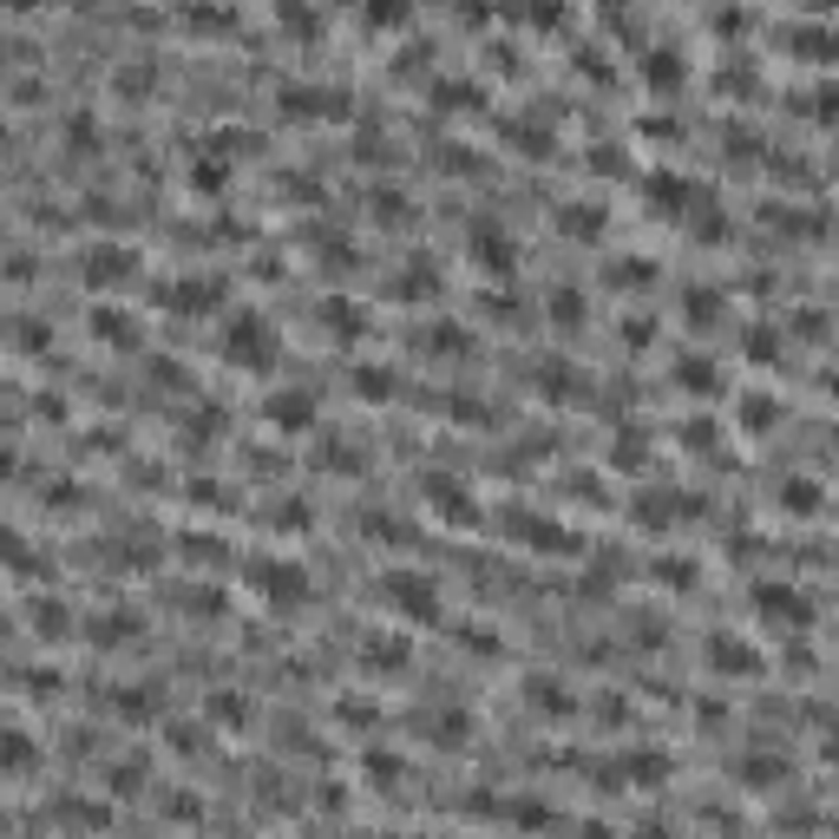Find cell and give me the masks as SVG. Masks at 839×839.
Segmentation results:
<instances>
[{
    "instance_id": "1",
    "label": "cell",
    "mask_w": 839,
    "mask_h": 839,
    "mask_svg": "<svg viewBox=\"0 0 839 839\" xmlns=\"http://www.w3.org/2000/svg\"><path fill=\"white\" fill-rule=\"evenodd\" d=\"M217 354H223V368L263 374V368H276L282 341H276V328H269V322H263L256 308H236V315L223 322V335H217Z\"/></svg>"
},
{
    "instance_id": "2",
    "label": "cell",
    "mask_w": 839,
    "mask_h": 839,
    "mask_svg": "<svg viewBox=\"0 0 839 839\" xmlns=\"http://www.w3.org/2000/svg\"><path fill=\"white\" fill-rule=\"evenodd\" d=\"M748 604H755V624L761 630H788V637L814 630V597L801 584H788V578H761Z\"/></svg>"
},
{
    "instance_id": "3",
    "label": "cell",
    "mask_w": 839,
    "mask_h": 839,
    "mask_svg": "<svg viewBox=\"0 0 839 839\" xmlns=\"http://www.w3.org/2000/svg\"><path fill=\"white\" fill-rule=\"evenodd\" d=\"M381 597H387V610H394L400 624H413V630H433V624L446 617V597H440V584H433L427 571H394V578L381 584Z\"/></svg>"
},
{
    "instance_id": "4",
    "label": "cell",
    "mask_w": 839,
    "mask_h": 839,
    "mask_svg": "<svg viewBox=\"0 0 839 839\" xmlns=\"http://www.w3.org/2000/svg\"><path fill=\"white\" fill-rule=\"evenodd\" d=\"M308 571L302 564H289V558H269V564H256V597L269 604V610H302L308 604Z\"/></svg>"
},
{
    "instance_id": "5",
    "label": "cell",
    "mask_w": 839,
    "mask_h": 839,
    "mask_svg": "<svg viewBox=\"0 0 839 839\" xmlns=\"http://www.w3.org/2000/svg\"><path fill=\"white\" fill-rule=\"evenodd\" d=\"M138 276V256L125 249V243H92L85 256H79V282L85 289H125Z\"/></svg>"
},
{
    "instance_id": "6",
    "label": "cell",
    "mask_w": 839,
    "mask_h": 839,
    "mask_svg": "<svg viewBox=\"0 0 839 839\" xmlns=\"http://www.w3.org/2000/svg\"><path fill=\"white\" fill-rule=\"evenodd\" d=\"M223 276H184V282H171L164 289V308L171 315H210V308H223Z\"/></svg>"
},
{
    "instance_id": "7",
    "label": "cell",
    "mask_w": 839,
    "mask_h": 839,
    "mask_svg": "<svg viewBox=\"0 0 839 839\" xmlns=\"http://www.w3.org/2000/svg\"><path fill=\"white\" fill-rule=\"evenodd\" d=\"M709 669H715V676H742V683H748V676H761V650H755V643H742V637H729V630H715V637H709Z\"/></svg>"
},
{
    "instance_id": "8",
    "label": "cell",
    "mask_w": 839,
    "mask_h": 839,
    "mask_svg": "<svg viewBox=\"0 0 839 839\" xmlns=\"http://www.w3.org/2000/svg\"><path fill=\"white\" fill-rule=\"evenodd\" d=\"M263 413H269L276 433H308V427H315V394H308V387H282V394H269Z\"/></svg>"
},
{
    "instance_id": "9",
    "label": "cell",
    "mask_w": 839,
    "mask_h": 839,
    "mask_svg": "<svg viewBox=\"0 0 839 839\" xmlns=\"http://www.w3.org/2000/svg\"><path fill=\"white\" fill-rule=\"evenodd\" d=\"M33 768H39V742L26 729H7L0 735V781H26Z\"/></svg>"
},
{
    "instance_id": "10",
    "label": "cell",
    "mask_w": 839,
    "mask_h": 839,
    "mask_svg": "<svg viewBox=\"0 0 839 839\" xmlns=\"http://www.w3.org/2000/svg\"><path fill=\"white\" fill-rule=\"evenodd\" d=\"M427 505L446 518V525H473L479 518V505H473V492H459L453 479H427Z\"/></svg>"
},
{
    "instance_id": "11",
    "label": "cell",
    "mask_w": 839,
    "mask_h": 839,
    "mask_svg": "<svg viewBox=\"0 0 839 839\" xmlns=\"http://www.w3.org/2000/svg\"><path fill=\"white\" fill-rule=\"evenodd\" d=\"M92 341H105V348H138V322H131L125 308L98 302V308H92Z\"/></svg>"
},
{
    "instance_id": "12",
    "label": "cell",
    "mask_w": 839,
    "mask_h": 839,
    "mask_svg": "<svg viewBox=\"0 0 839 839\" xmlns=\"http://www.w3.org/2000/svg\"><path fill=\"white\" fill-rule=\"evenodd\" d=\"M650 203H656L663 217H689L683 203H696V184L676 177V171H656V177H650Z\"/></svg>"
},
{
    "instance_id": "13",
    "label": "cell",
    "mask_w": 839,
    "mask_h": 839,
    "mask_svg": "<svg viewBox=\"0 0 839 839\" xmlns=\"http://www.w3.org/2000/svg\"><path fill=\"white\" fill-rule=\"evenodd\" d=\"M92 643L98 650H131L138 643V617L131 610H98L92 617Z\"/></svg>"
},
{
    "instance_id": "14",
    "label": "cell",
    "mask_w": 839,
    "mask_h": 839,
    "mask_svg": "<svg viewBox=\"0 0 839 839\" xmlns=\"http://www.w3.org/2000/svg\"><path fill=\"white\" fill-rule=\"evenodd\" d=\"M466 249H473L486 269H505V263H512V236H505L499 223H479V230L466 236Z\"/></svg>"
},
{
    "instance_id": "15",
    "label": "cell",
    "mask_w": 839,
    "mask_h": 839,
    "mask_svg": "<svg viewBox=\"0 0 839 839\" xmlns=\"http://www.w3.org/2000/svg\"><path fill=\"white\" fill-rule=\"evenodd\" d=\"M282 105H289V118H335V92H322V85H289Z\"/></svg>"
},
{
    "instance_id": "16",
    "label": "cell",
    "mask_w": 839,
    "mask_h": 839,
    "mask_svg": "<svg viewBox=\"0 0 839 839\" xmlns=\"http://www.w3.org/2000/svg\"><path fill=\"white\" fill-rule=\"evenodd\" d=\"M33 637H39V643H59V637H72V610L39 597V604H33Z\"/></svg>"
},
{
    "instance_id": "17",
    "label": "cell",
    "mask_w": 839,
    "mask_h": 839,
    "mask_svg": "<svg viewBox=\"0 0 839 839\" xmlns=\"http://www.w3.org/2000/svg\"><path fill=\"white\" fill-rule=\"evenodd\" d=\"M354 400H394V374L381 368V361H368V368H354Z\"/></svg>"
},
{
    "instance_id": "18",
    "label": "cell",
    "mask_w": 839,
    "mask_h": 839,
    "mask_svg": "<svg viewBox=\"0 0 839 839\" xmlns=\"http://www.w3.org/2000/svg\"><path fill=\"white\" fill-rule=\"evenodd\" d=\"M112 715H118V722H151V715H158V696H151V689H118V696H112Z\"/></svg>"
},
{
    "instance_id": "19",
    "label": "cell",
    "mask_w": 839,
    "mask_h": 839,
    "mask_svg": "<svg viewBox=\"0 0 839 839\" xmlns=\"http://www.w3.org/2000/svg\"><path fill=\"white\" fill-rule=\"evenodd\" d=\"M407 13H413V0H368V7H361V20H368L374 33H394V26H407Z\"/></svg>"
},
{
    "instance_id": "20",
    "label": "cell",
    "mask_w": 839,
    "mask_h": 839,
    "mask_svg": "<svg viewBox=\"0 0 839 839\" xmlns=\"http://www.w3.org/2000/svg\"><path fill=\"white\" fill-rule=\"evenodd\" d=\"M676 381H683L689 394H715V387H722V374H715V361H702V354H689V361L676 368Z\"/></svg>"
},
{
    "instance_id": "21",
    "label": "cell",
    "mask_w": 839,
    "mask_h": 839,
    "mask_svg": "<svg viewBox=\"0 0 839 839\" xmlns=\"http://www.w3.org/2000/svg\"><path fill=\"white\" fill-rule=\"evenodd\" d=\"M105 788H112L118 801H131V794L144 788V761H105Z\"/></svg>"
},
{
    "instance_id": "22",
    "label": "cell",
    "mask_w": 839,
    "mask_h": 839,
    "mask_svg": "<svg viewBox=\"0 0 839 839\" xmlns=\"http://www.w3.org/2000/svg\"><path fill=\"white\" fill-rule=\"evenodd\" d=\"M610 282H617V289H650L656 269H650V256H624V263L610 269Z\"/></svg>"
},
{
    "instance_id": "23",
    "label": "cell",
    "mask_w": 839,
    "mask_h": 839,
    "mask_svg": "<svg viewBox=\"0 0 839 839\" xmlns=\"http://www.w3.org/2000/svg\"><path fill=\"white\" fill-rule=\"evenodd\" d=\"M328 328H335V341H354L368 322H361V308H354V302H328Z\"/></svg>"
},
{
    "instance_id": "24",
    "label": "cell",
    "mask_w": 839,
    "mask_h": 839,
    "mask_svg": "<svg viewBox=\"0 0 839 839\" xmlns=\"http://www.w3.org/2000/svg\"><path fill=\"white\" fill-rule=\"evenodd\" d=\"M558 223H564V236H597V230H604V217H597L591 203H571Z\"/></svg>"
},
{
    "instance_id": "25",
    "label": "cell",
    "mask_w": 839,
    "mask_h": 839,
    "mask_svg": "<svg viewBox=\"0 0 839 839\" xmlns=\"http://www.w3.org/2000/svg\"><path fill=\"white\" fill-rule=\"evenodd\" d=\"M551 322H558V328H584V295L558 289V295H551Z\"/></svg>"
},
{
    "instance_id": "26",
    "label": "cell",
    "mask_w": 839,
    "mask_h": 839,
    "mask_svg": "<svg viewBox=\"0 0 839 839\" xmlns=\"http://www.w3.org/2000/svg\"><path fill=\"white\" fill-rule=\"evenodd\" d=\"M394 295H407V302H413V295H440V276H433V269H407V276L394 282Z\"/></svg>"
},
{
    "instance_id": "27",
    "label": "cell",
    "mask_w": 839,
    "mask_h": 839,
    "mask_svg": "<svg viewBox=\"0 0 839 839\" xmlns=\"http://www.w3.org/2000/svg\"><path fill=\"white\" fill-rule=\"evenodd\" d=\"M466 729H473V715H459V709H453V715H440V722H433V742H440V748H459V742H466Z\"/></svg>"
},
{
    "instance_id": "28",
    "label": "cell",
    "mask_w": 839,
    "mask_h": 839,
    "mask_svg": "<svg viewBox=\"0 0 839 839\" xmlns=\"http://www.w3.org/2000/svg\"><path fill=\"white\" fill-rule=\"evenodd\" d=\"M13 348H20V354H39V348H53V335H46L39 322H20V328H13Z\"/></svg>"
},
{
    "instance_id": "29",
    "label": "cell",
    "mask_w": 839,
    "mask_h": 839,
    "mask_svg": "<svg viewBox=\"0 0 839 839\" xmlns=\"http://www.w3.org/2000/svg\"><path fill=\"white\" fill-rule=\"evenodd\" d=\"M374 223H407V197L381 190V197H374Z\"/></svg>"
},
{
    "instance_id": "30",
    "label": "cell",
    "mask_w": 839,
    "mask_h": 839,
    "mask_svg": "<svg viewBox=\"0 0 839 839\" xmlns=\"http://www.w3.org/2000/svg\"><path fill=\"white\" fill-rule=\"evenodd\" d=\"M538 387H545L551 400H564V394H571V374H564V361H545V374H538Z\"/></svg>"
},
{
    "instance_id": "31",
    "label": "cell",
    "mask_w": 839,
    "mask_h": 839,
    "mask_svg": "<svg viewBox=\"0 0 839 839\" xmlns=\"http://www.w3.org/2000/svg\"><path fill=\"white\" fill-rule=\"evenodd\" d=\"M689 308H696L689 322H696V328H709V322H715V308H722V295H709V289H696V295H689Z\"/></svg>"
},
{
    "instance_id": "32",
    "label": "cell",
    "mask_w": 839,
    "mask_h": 839,
    "mask_svg": "<svg viewBox=\"0 0 839 839\" xmlns=\"http://www.w3.org/2000/svg\"><path fill=\"white\" fill-rule=\"evenodd\" d=\"M184 558H197V564H217V558H223V545H217V538H197V532H190V538H184Z\"/></svg>"
},
{
    "instance_id": "33",
    "label": "cell",
    "mask_w": 839,
    "mask_h": 839,
    "mask_svg": "<svg viewBox=\"0 0 839 839\" xmlns=\"http://www.w3.org/2000/svg\"><path fill=\"white\" fill-rule=\"evenodd\" d=\"M361 663H368V669H400V663H407V650H400V643H381V650H368Z\"/></svg>"
},
{
    "instance_id": "34",
    "label": "cell",
    "mask_w": 839,
    "mask_h": 839,
    "mask_svg": "<svg viewBox=\"0 0 839 839\" xmlns=\"http://www.w3.org/2000/svg\"><path fill=\"white\" fill-rule=\"evenodd\" d=\"M210 715H217L223 729H243V715H249V709H243L236 696H217V702H210Z\"/></svg>"
},
{
    "instance_id": "35",
    "label": "cell",
    "mask_w": 839,
    "mask_h": 839,
    "mask_svg": "<svg viewBox=\"0 0 839 839\" xmlns=\"http://www.w3.org/2000/svg\"><path fill=\"white\" fill-rule=\"evenodd\" d=\"M650 79H656V85H669V79H676V59H669V46H656V59H650Z\"/></svg>"
},
{
    "instance_id": "36",
    "label": "cell",
    "mask_w": 839,
    "mask_h": 839,
    "mask_svg": "<svg viewBox=\"0 0 839 839\" xmlns=\"http://www.w3.org/2000/svg\"><path fill=\"white\" fill-rule=\"evenodd\" d=\"M144 85H151V72H144V66H131V72H118V92H125V98H138Z\"/></svg>"
},
{
    "instance_id": "37",
    "label": "cell",
    "mask_w": 839,
    "mask_h": 839,
    "mask_svg": "<svg viewBox=\"0 0 839 839\" xmlns=\"http://www.w3.org/2000/svg\"><path fill=\"white\" fill-rule=\"evenodd\" d=\"M171 748H177V755H203V735H197V729H171Z\"/></svg>"
},
{
    "instance_id": "38",
    "label": "cell",
    "mask_w": 839,
    "mask_h": 839,
    "mask_svg": "<svg viewBox=\"0 0 839 839\" xmlns=\"http://www.w3.org/2000/svg\"><path fill=\"white\" fill-rule=\"evenodd\" d=\"M7 276H13V282L26 289V282H33V256H26V249H13V263H7Z\"/></svg>"
},
{
    "instance_id": "39",
    "label": "cell",
    "mask_w": 839,
    "mask_h": 839,
    "mask_svg": "<svg viewBox=\"0 0 839 839\" xmlns=\"http://www.w3.org/2000/svg\"><path fill=\"white\" fill-rule=\"evenodd\" d=\"M368 774H374V781H400V761H394V755H374Z\"/></svg>"
},
{
    "instance_id": "40",
    "label": "cell",
    "mask_w": 839,
    "mask_h": 839,
    "mask_svg": "<svg viewBox=\"0 0 839 839\" xmlns=\"http://www.w3.org/2000/svg\"><path fill=\"white\" fill-rule=\"evenodd\" d=\"M742 774H748V781H781V761H761V755H755Z\"/></svg>"
}]
</instances>
